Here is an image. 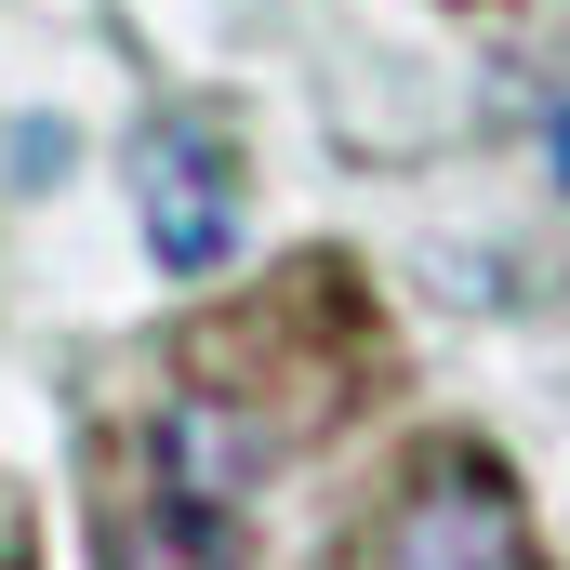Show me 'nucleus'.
<instances>
[{
  "label": "nucleus",
  "mask_w": 570,
  "mask_h": 570,
  "mask_svg": "<svg viewBox=\"0 0 570 570\" xmlns=\"http://www.w3.org/2000/svg\"><path fill=\"white\" fill-rule=\"evenodd\" d=\"M358 570H531V518H518V491H504L491 451H425L385 491Z\"/></svg>",
  "instance_id": "nucleus-1"
},
{
  "label": "nucleus",
  "mask_w": 570,
  "mask_h": 570,
  "mask_svg": "<svg viewBox=\"0 0 570 570\" xmlns=\"http://www.w3.org/2000/svg\"><path fill=\"white\" fill-rule=\"evenodd\" d=\"M134 199H146V253H159L173 279L226 266V253H239V134H226L213 107H146Z\"/></svg>",
  "instance_id": "nucleus-2"
},
{
  "label": "nucleus",
  "mask_w": 570,
  "mask_h": 570,
  "mask_svg": "<svg viewBox=\"0 0 570 570\" xmlns=\"http://www.w3.org/2000/svg\"><path fill=\"white\" fill-rule=\"evenodd\" d=\"M107 570H239V518H226V491H199L186 464L146 451L134 491L107 504Z\"/></svg>",
  "instance_id": "nucleus-3"
},
{
  "label": "nucleus",
  "mask_w": 570,
  "mask_h": 570,
  "mask_svg": "<svg viewBox=\"0 0 570 570\" xmlns=\"http://www.w3.org/2000/svg\"><path fill=\"white\" fill-rule=\"evenodd\" d=\"M558 159H570V107H558Z\"/></svg>",
  "instance_id": "nucleus-4"
}]
</instances>
